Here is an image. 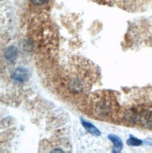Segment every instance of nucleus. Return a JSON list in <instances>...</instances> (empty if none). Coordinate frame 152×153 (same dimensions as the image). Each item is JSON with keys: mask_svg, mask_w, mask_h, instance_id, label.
<instances>
[{"mask_svg": "<svg viewBox=\"0 0 152 153\" xmlns=\"http://www.w3.org/2000/svg\"><path fill=\"white\" fill-rule=\"evenodd\" d=\"M139 121L146 128L152 127V110L148 109L139 114Z\"/></svg>", "mask_w": 152, "mask_h": 153, "instance_id": "f257e3e1", "label": "nucleus"}, {"mask_svg": "<svg viewBox=\"0 0 152 153\" xmlns=\"http://www.w3.org/2000/svg\"><path fill=\"white\" fill-rule=\"evenodd\" d=\"M13 81H15L16 83H24L26 80L28 79V74L27 71L24 68H18L14 74L12 75Z\"/></svg>", "mask_w": 152, "mask_h": 153, "instance_id": "f03ea898", "label": "nucleus"}, {"mask_svg": "<svg viewBox=\"0 0 152 153\" xmlns=\"http://www.w3.org/2000/svg\"><path fill=\"white\" fill-rule=\"evenodd\" d=\"M83 126H84V128L87 130L89 134H91L92 135H96V136H99V135H101V131H99L95 126L93 124H91L90 122H87V121H85V120H81Z\"/></svg>", "mask_w": 152, "mask_h": 153, "instance_id": "7ed1b4c3", "label": "nucleus"}, {"mask_svg": "<svg viewBox=\"0 0 152 153\" xmlns=\"http://www.w3.org/2000/svg\"><path fill=\"white\" fill-rule=\"evenodd\" d=\"M108 138H109V140L114 144L113 152H119L122 149V147H123L120 138L117 137V136H115V135H109Z\"/></svg>", "mask_w": 152, "mask_h": 153, "instance_id": "20e7f679", "label": "nucleus"}, {"mask_svg": "<svg viewBox=\"0 0 152 153\" xmlns=\"http://www.w3.org/2000/svg\"><path fill=\"white\" fill-rule=\"evenodd\" d=\"M6 57L9 59L10 61H14L15 58L17 56V50L14 47H9L6 51V54H5Z\"/></svg>", "mask_w": 152, "mask_h": 153, "instance_id": "39448f33", "label": "nucleus"}, {"mask_svg": "<svg viewBox=\"0 0 152 153\" xmlns=\"http://www.w3.org/2000/svg\"><path fill=\"white\" fill-rule=\"evenodd\" d=\"M128 144L129 145H133V146H139L142 144L141 140H138V139L134 138V137H130V139L128 140Z\"/></svg>", "mask_w": 152, "mask_h": 153, "instance_id": "423d86ee", "label": "nucleus"}, {"mask_svg": "<svg viewBox=\"0 0 152 153\" xmlns=\"http://www.w3.org/2000/svg\"><path fill=\"white\" fill-rule=\"evenodd\" d=\"M31 1L36 5H42V4L47 2L48 0H31Z\"/></svg>", "mask_w": 152, "mask_h": 153, "instance_id": "0eeeda50", "label": "nucleus"}, {"mask_svg": "<svg viewBox=\"0 0 152 153\" xmlns=\"http://www.w3.org/2000/svg\"><path fill=\"white\" fill-rule=\"evenodd\" d=\"M56 151H58V152H64V151L61 150V149H55V150H52V152H56Z\"/></svg>", "mask_w": 152, "mask_h": 153, "instance_id": "6e6552de", "label": "nucleus"}]
</instances>
